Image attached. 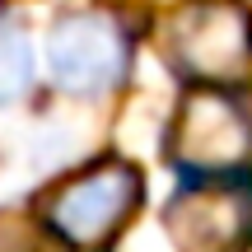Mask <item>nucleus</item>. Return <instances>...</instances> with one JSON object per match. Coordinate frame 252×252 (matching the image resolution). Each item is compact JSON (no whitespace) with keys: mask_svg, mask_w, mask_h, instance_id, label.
<instances>
[{"mask_svg":"<svg viewBox=\"0 0 252 252\" xmlns=\"http://www.w3.org/2000/svg\"><path fill=\"white\" fill-rule=\"evenodd\" d=\"M140 196H145L140 173L122 159H108V163H94V168L75 173L70 182H61L47 196L42 215H47V229L61 243L98 248L135 215Z\"/></svg>","mask_w":252,"mask_h":252,"instance_id":"f257e3e1","label":"nucleus"},{"mask_svg":"<svg viewBox=\"0 0 252 252\" xmlns=\"http://www.w3.org/2000/svg\"><path fill=\"white\" fill-rule=\"evenodd\" d=\"M252 159V117L234 98L206 89L182 103L173 122V163L196 178H234Z\"/></svg>","mask_w":252,"mask_h":252,"instance_id":"f03ea898","label":"nucleus"},{"mask_svg":"<svg viewBox=\"0 0 252 252\" xmlns=\"http://www.w3.org/2000/svg\"><path fill=\"white\" fill-rule=\"evenodd\" d=\"M168 234L182 252H248L252 187L238 178H201L168 206Z\"/></svg>","mask_w":252,"mask_h":252,"instance_id":"7ed1b4c3","label":"nucleus"},{"mask_svg":"<svg viewBox=\"0 0 252 252\" xmlns=\"http://www.w3.org/2000/svg\"><path fill=\"white\" fill-rule=\"evenodd\" d=\"M47 61L61 89L103 94L126 75V33L108 14H70L52 28Z\"/></svg>","mask_w":252,"mask_h":252,"instance_id":"20e7f679","label":"nucleus"},{"mask_svg":"<svg viewBox=\"0 0 252 252\" xmlns=\"http://www.w3.org/2000/svg\"><path fill=\"white\" fill-rule=\"evenodd\" d=\"M178 52L187 61L191 75L206 80H238L252 65V37H248V19L229 5H206L191 9V19L178 33Z\"/></svg>","mask_w":252,"mask_h":252,"instance_id":"39448f33","label":"nucleus"},{"mask_svg":"<svg viewBox=\"0 0 252 252\" xmlns=\"http://www.w3.org/2000/svg\"><path fill=\"white\" fill-rule=\"evenodd\" d=\"M33 80V47H28L24 33L0 24V103L5 98H19Z\"/></svg>","mask_w":252,"mask_h":252,"instance_id":"423d86ee","label":"nucleus"}]
</instances>
